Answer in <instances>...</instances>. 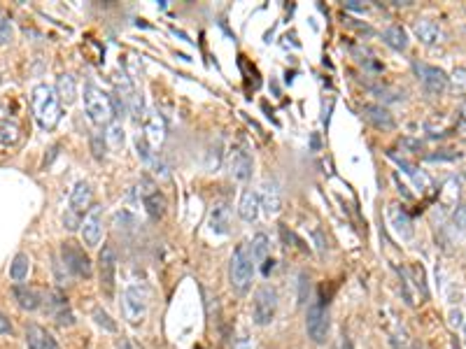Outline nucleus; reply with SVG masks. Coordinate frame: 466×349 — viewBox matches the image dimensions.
Masks as SVG:
<instances>
[{"mask_svg":"<svg viewBox=\"0 0 466 349\" xmlns=\"http://www.w3.org/2000/svg\"><path fill=\"white\" fill-rule=\"evenodd\" d=\"M31 107L40 128L43 131L57 128V124L61 121V101L57 89L50 87V84H38L31 94Z\"/></svg>","mask_w":466,"mask_h":349,"instance_id":"nucleus-1","label":"nucleus"},{"mask_svg":"<svg viewBox=\"0 0 466 349\" xmlns=\"http://www.w3.org/2000/svg\"><path fill=\"white\" fill-rule=\"evenodd\" d=\"M254 258H252V249H249V242H240L238 247L233 249L231 261H228V282L238 293H245L252 284L254 277Z\"/></svg>","mask_w":466,"mask_h":349,"instance_id":"nucleus-2","label":"nucleus"},{"mask_svg":"<svg viewBox=\"0 0 466 349\" xmlns=\"http://www.w3.org/2000/svg\"><path fill=\"white\" fill-rule=\"evenodd\" d=\"M92 205H94V193H92L89 181H78L71 191V200H68V207L64 214V226L68 230H78L87 216L85 212L92 209Z\"/></svg>","mask_w":466,"mask_h":349,"instance_id":"nucleus-3","label":"nucleus"},{"mask_svg":"<svg viewBox=\"0 0 466 349\" xmlns=\"http://www.w3.org/2000/svg\"><path fill=\"white\" fill-rule=\"evenodd\" d=\"M147 300H150V291L143 282H133L124 289L122 296V310H124V319L129 324H143L145 317H147Z\"/></svg>","mask_w":466,"mask_h":349,"instance_id":"nucleus-4","label":"nucleus"},{"mask_svg":"<svg viewBox=\"0 0 466 349\" xmlns=\"http://www.w3.org/2000/svg\"><path fill=\"white\" fill-rule=\"evenodd\" d=\"M82 101H85V110L92 121L96 124H110L115 121L112 114V101L103 89H99L96 84L87 82L85 84V94H82Z\"/></svg>","mask_w":466,"mask_h":349,"instance_id":"nucleus-5","label":"nucleus"},{"mask_svg":"<svg viewBox=\"0 0 466 349\" xmlns=\"http://www.w3.org/2000/svg\"><path fill=\"white\" fill-rule=\"evenodd\" d=\"M277 312V291L273 286L263 284L254 291V300H252V319L256 326H268L270 321L275 319Z\"/></svg>","mask_w":466,"mask_h":349,"instance_id":"nucleus-6","label":"nucleus"},{"mask_svg":"<svg viewBox=\"0 0 466 349\" xmlns=\"http://www.w3.org/2000/svg\"><path fill=\"white\" fill-rule=\"evenodd\" d=\"M61 263L66 265L68 272H73L75 277H92L94 265L92 258L87 256V251L75 242H64L61 244Z\"/></svg>","mask_w":466,"mask_h":349,"instance_id":"nucleus-7","label":"nucleus"},{"mask_svg":"<svg viewBox=\"0 0 466 349\" xmlns=\"http://www.w3.org/2000/svg\"><path fill=\"white\" fill-rule=\"evenodd\" d=\"M305 331H308V338L315 342V345H324L326 335H329V312H326L324 303H310L308 312H305Z\"/></svg>","mask_w":466,"mask_h":349,"instance_id":"nucleus-8","label":"nucleus"},{"mask_svg":"<svg viewBox=\"0 0 466 349\" xmlns=\"http://www.w3.org/2000/svg\"><path fill=\"white\" fill-rule=\"evenodd\" d=\"M226 165H228V174H231L235 181H247L249 177H252V165H254L252 154H249L247 144L242 142V140L228 149Z\"/></svg>","mask_w":466,"mask_h":349,"instance_id":"nucleus-9","label":"nucleus"},{"mask_svg":"<svg viewBox=\"0 0 466 349\" xmlns=\"http://www.w3.org/2000/svg\"><path fill=\"white\" fill-rule=\"evenodd\" d=\"M413 70H415L417 80H420V84H422L424 91H427L429 96H441V94L448 91V75H445L441 68L429 66V63L415 61Z\"/></svg>","mask_w":466,"mask_h":349,"instance_id":"nucleus-10","label":"nucleus"},{"mask_svg":"<svg viewBox=\"0 0 466 349\" xmlns=\"http://www.w3.org/2000/svg\"><path fill=\"white\" fill-rule=\"evenodd\" d=\"M99 277H101V289L105 296H112L117 286V251L110 244H103L99 254Z\"/></svg>","mask_w":466,"mask_h":349,"instance_id":"nucleus-11","label":"nucleus"},{"mask_svg":"<svg viewBox=\"0 0 466 349\" xmlns=\"http://www.w3.org/2000/svg\"><path fill=\"white\" fill-rule=\"evenodd\" d=\"M138 193H140L143 205H145V209H147V214L152 216V219H161L163 212H166V198L156 188L154 181L143 177L140 184H138Z\"/></svg>","mask_w":466,"mask_h":349,"instance_id":"nucleus-12","label":"nucleus"},{"mask_svg":"<svg viewBox=\"0 0 466 349\" xmlns=\"http://www.w3.org/2000/svg\"><path fill=\"white\" fill-rule=\"evenodd\" d=\"M45 310L47 314L57 321L59 326H73L75 324V314L71 310V303L61 291H50L45 298Z\"/></svg>","mask_w":466,"mask_h":349,"instance_id":"nucleus-13","label":"nucleus"},{"mask_svg":"<svg viewBox=\"0 0 466 349\" xmlns=\"http://www.w3.org/2000/svg\"><path fill=\"white\" fill-rule=\"evenodd\" d=\"M82 233V242L87 247H99L101 237H103V207L101 205H92V209L87 212L85 221L80 226Z\"/></svg>","mask_w":466,"mask_h":349,"instance_id":"nucleus-14","label":"nucleus"},{"mask_svg":"<svg viewBox=\"0 0 466 349\" xmlns=\"http://www.w3.org/2000/svg\"><path fill=\"white\" fill-rule=\"evenodd\" d=\"M387 223H389L392 233L399 237V240H413V235H415L413 219H410V214L401 205H396L394 202V205L387 207Z\"/></svg>","mask_w":466,"mask_h":349,"instance_id":"nucleus-15","label":"nucleus"},{"mask_svg":"<svg viewBox=\"0 0 466 349\" xmlns=\"http://www.w3.org/2000/svg\"><path fill=\"white\" fill-rule=\"evenodd\" d=\"M361 117H364L371 126H375V128H380V131H392L396 126L392 112H389L385 105H380V103L361 105Z\"/></svg>","mask_w":466,"mask_h":349,"instance_id":"nucleus-16","label":"nucleus"},{"mask_svg":"<svg viewBox=\"0 0 466 349\" xmlns=\"http://www.w3.org/2000/svg\"><path fill=\"white\" fill-rule=\"evenodd\" d=\"M259 198H261L263 212H266L268 216H273V214L280 212V209H282V188H280V184H277V179H266V181H263Z\"/></svg>","mask_w":466,"mask_h":349,"instance_id":"nucleus-17","label":"nucleus"},{"mask_svg":"<svg viewBox=\"0 0 466 349\" xmlns=\"http://www.w3.org/2000/svg\"><path fill=\"white\" fill-rule=\"evenodd\" d=\"M413 33H415V38L427 47H436V45H441L443 42L441 26L431 19H417L413 24Z\"/></svg>","mask_w":466,"mask_h":349,"instance_id":"nucleus-18","label":"nucleus"},{"mask_svg":"<svg viewBox=\"0 0 466 349\" xmlns=\"http://www.w3.org/2000/svg\"><path fill=\"white\" fill-rule=\"evenodd\" d=\"M26 345H29V349H61L54 335L40 324L26 326Z\"/></svg>","mask_w":466,"mask_h":349,"instance_id":"nucleus-19","label":"nucleus"},{"mask_svg":"<svg viewBox=\"0 0 466 349\" xmlns=\"http://www.w3.org/2000/svg\"><path fill=\"white\" fill-rule=\"evenodd\" d=\"M259 212H261V198L259 193L254 191V188H245L240 195V202H238V214L242 221L247 223H254L259 219Z\"/></svg>","mask_w":466,"mask_h":349,"instance_id":"nucleus-20","label":"nucleus"},{"mask_svg":"<svg viewBox=\"0 0 466 349\" xmlns=\"http://www.w3.org/2000/svg\"><path fill=\"white\" fill-rule=\"evenodd\" d=\"M207 223H210L212 233H217V235H226L228 230H231V212H228V207L224 205V202H219V205H214L210 209Z\"/></svg>","mask_w":466,"mask_h":349,"instance_id":"nucleus-21","label":"nucleus"},{"mask_svg":"<svg viewBox=\"0 0 466 349\" xmlns=\"http://www.w3.org/2000/svg\"><path fill=\"white\" fill-rule=\"evenodd\" d=\"M12 296H15V300L19 303V307L26 312H36L40 305H43V300H40L38 291L29 289V286L24 284H17L15 289H12Z\"/></svg>","mask_w":466,"mask_h":349,"instance_id":"nucleus-22","label":"nucleus"},{"mask_svg":"<svg viewBox=\"0 0 466 349\" xmlns=\"http://www.w3.org/2000/svg\"><path fill=\"white\" fill-rule=\"evenodd\" d=\"M382 40H385V45L396 49V52H406L408 49V33L401 24L387 26L385 31H382Z\"/></svg>","mask_w":466,"mask_h":349,"instance_id":"nucleus-23","label":"nucleus"},{"mask_svg":"<svg viewBox=\"0 0 466 349\" xmlns=\"http://www.w3.org/2000/svg\"><path fill=\"white\" fill-rule=\"evenodd\" d=\"M54 89H57V94H59V101L66 103V105L75 103V98H78V82H75V77L68 75V73L59 75L57 87Z\"/></svg>","mask_w":466,"mask_h":349,"instance_id":"nucleus-24","label":"nucleus"},{"mask_svg":"<svg viewBox=\"0 0 466 349\" xmlns=\"http://www.w3.org/2000/svg\"><path fill=\"white\" fill-rule=\"evenodd\" d=\"M22 140V128L17 121L0 119V147H15Z\"/></svg>","mask_w":466,"mask_h":349,"instance_id":"nucleus-25","label":"nucleus"},{"mask_svg":"<svg viewBox=\"0 0 466 349\" xmlns=\"http://www.w3.org/2000/svg\"><path fill=\"white\" fill-rule=\"evenodd\" d=\"M147 138L152 140L154 147H159L166 140V121L159 112H152L147 117Z\"/></svg>","mask_w":466,"mask_h":349,"instance_id":"nucleus-26","label":"nucleus"},{"mask_svg":"<svg viewBox=\"0 0 466 349\" xmlns=\"http://www.w3.org/2000/svg\"><path fill=\"white\" fill-rule=\"evenodd\" d=\"M29 272H31V258H29V254H17L15 256V261H12V265H10V277L15 279V282H24L26 277H29Z\"/></svg>","mask_w":466,"mask_h":349,"instance_id":"nucleus-27","label":"nucleus"},{"mask_svg":"<svg viewBox=\"0 0 466 349\" xmlns=\"http://www.w3.org/2000/svg\"><path fill=\"white\" fill-rule=\"evenodd\" d=\"M249 249H252L254 263H263V261L268 258V249H270L268 235H266V233H256V235L252 237V244H249Z\"/></svg>","mask_w":466,"mask_h":349,"instance_id":"nucleus-28","label":"nucleus"},{"mask_svg":"<svg viewBox=\"0 0 466 349\" xmlns=\"http://www.w3.org/2000/svg\"><path fill=\"white\" fill-rule=\"evenodd\" d=\"M368 91H371L373 96H378L380 101H385V103H399V101H403V91L394 89V87H387V84H371Z\"/></svg>","mask_w":466,"mask_h":349,"instance_id":"nucleus-29","label":"nucleus"},{"mask_svg":"<svg viewBox=\"0 0 466 349\" xmlns=\"http://www.w3.org/2000/svg\"><path fill=\"white\" fill-rule=\"evenodd\" d=\"M396 161H399V165L410 174V177H413V181H415V186H417V188H422V191H431V188H434V181H431L422 170H417L415 165H410V163H406V161H401V158H396Z\"/></svg>","mask_w":466,"mask_h":349,"instance_id":"nucleus-30","label":"nucleus"},{"mask_svg":"<svg viewBox=\"0 0 466 349\" xmlns=\"http://www.w3.org/2000/svg\"><path fill=\"white\" fill-rule=\"evenodd\" d=\"M105 140H108V144L112 147V149H122L124 142H126V135H124L122 121H110L108 133H105Z\"/></svg>","mask_w":466,"mask_h":349,"instance_id":"nucleus-31","label":"nucleus"},{"mask_svg":"<svg viewBox=\"0 0 466 349\" xmlns=\"http://www.w3.org/2000/svg\"><path fill=\"white\" fill-rule=\"evenodd\" d=\"M448 89H452L455 94H466V70L455 68L452 75L448 77Z\"/></svg>","mask_w":466,"mask_h":349,"instance_id":"nucleus-32","label":"nucleus"},{"mask_svg":"<svg viewBox=\"0 0 466 349\" xmlns=\"http://www.w3.org/2000/svg\"><path fill=\"white\" fill-rule=\"evenodd\" d=\"M105 149H108V140L103 138L101 131H94V133H92V151H94V158H96V161L105 158Z\"/></svg>","mask_w":466,"mask_h":349,"instance_id":"nucleus-33","label":"nucleus"},{"mask_svg":"<svg viewBox=\"0 0 466 349\" xmlns=\"http://www.w3.org/2000/svg\"><path fill=\"white\" fill-rule=\"evenodd\" d=\"M94 321H96V324H99L101 328H105L108 333H115V331H117V324H115L112 319H110V314L103 310V307H96V310H94Z\"/></svg>","mask_w":466,"mask_h":349,"instance_id":"nucleus-34","label":"nucleus"},{"mask_svg":"<svg viewBox=\"0 0 466 349\" xmlns=\"http://www.w3.org/2000/svg\"><path fill=\"white\" fill-rule=\"evenodd\" d=\"M12 38H15V28H12V21L0 12V45H10Z\"/></svg>","mask_w":466,"mask_h":349,"instance_id":"nucleus-35","label":"nucleus"},{"mask_svg":"<svg viewBox=\"0 0 466 349\" xmlns=\"http://www.w3.org/2000/svg\"><path fill=\"white\" fill-rule=\"evenodd\" d=\"M136 149H138V156H140L145 163H154V154L150 151V147H147V140H145L143 135H138V140H136Z\"/></svg>","mask_w":466,"mask_h":349,"instance_id":"nucleus-36","label":"nucleus"},{"mask_svg":"<svg viewBox=\"0 0 466 349\" xmlns=\"http://www.w3.org/2000/svg\"><path fill=\"white\" fill-rule=\"evenodd\" d=\"M308 293H310V279L305 272H301V275H298V303L301 305L308 303Z\"/></svg>","mask_w":466,"mask_h":349,"instance_id":"nucleus-37","label":"nucleus"},{"mask_svg":"<svg viewBox=\"0 0 466 349\" xmlns=\"http://www.w3.org/2000/svg\"><path fill=\"white\" fill-rule=\"evenodd\" d=\"M219 161H221V144L214 142L210 147V151H207V170H217Z\"/></svg>","mask_w":466,"mask_h":349,"instance_id":"nucleus-38","label":"nucleus"},{"mask_svg":"<svg viewBox=\"0 0 466 349\" xmlns=\"http://www.w3.org/2000/svg\"><path fill=\"white\" fill-rule=\"evenodd\" d=\"M452 219H455L457 228H459V230H464V233H466V205H457L455 214H452Z\"/></svg>","mask_w":466,"mask_h":349,"instance_id":"nucleus-39","label":"nucleus"},{"mask_svg":"<svg viewBox=\"0 0 466 349\" xmlns=\"http://www.w3.org/2000/svg\"><path fill=\"white\" fill-rule=\"evenodd\" d=\"M455 158H459V151H450V149L438 151V154H429L427 156V161H455Z\"/></svg>","mask_w":466,"mask_h":349,"instance_id":"nucleus-40","label":"nucleus"},{"mask_svg":"<svg viewBox=\"0 0 466 349\" xmlns=\"http://www.w3.org/2000/svg\"><path fill=\"white\" fill-rule=\"evenodd\" d=\"M457 131L466 135V101L459 105V112H457Z\"/></svg>","mask_w":466,"mask_h":349,"instance_id":"nucleus-41","label":"nucleus"},{"mask_svg":"<svg viewBox=\"0 0 466 349\" xmlns=\"http://www.w3.org/2000/svg\"><path fill=\"white\" fill-rule=\"evenodd\" d=\"M12 331H15V328H12L10 319L5 317L3 312H0V335H12Z\"/></svg>","mask_w":466,"mask_h":349,"instance_id":"nucleus-42","label":"nucleus"},{"mask_svg":"<svg viewBox=\"0 0 466 349\" xmlns=\"http://www.w3.org/2000/svg\"><path fill=\"white\" fill-rule=\"evenodd\" d=\"M450 324H452V326H457V328H462V326H464L462 312H459V310H452V312H450Z\"/></svg>","mask_w":466,"mask_h":349,"instance_id":"nucleus-43","label":"nucleus"},{"mask_svg":"<svg viewBox=\"0 0 466 349\" xmlns=\"http://www.w3.org/2000/svg\"><path fill=\"white\" fill-rule=\"evenodd\" d=\"M345 7L347 10H354V12H364L366 5H361L359 0H345Z\"/></svg>","mask_w":466,"mask_h":349,"instance_id":"nucleus-44","label":"nucleus"},{"mask_svg":"<svg viewBox=\"0 0 466 349\" xmlns=\"http://www.w3.org/2000/svg\"><path fill=\"white\" fill-rule=\"evenodd\" d=\"M119 349H143V347L138 345V342L131 340V338H124V340L119 342Z\"/></svg>","mask_w":466,"mask_h":349,"instance_id":"nucleus-45","label":"nucleus"},{"mask_svg":"<svg viewBox=\"0 0 466 349\" xmlns=\"http://www.w3.org/2000/svg\"><path fill=\"white\" fill-rule=\"evenodd\" d=\"M312 235H315V240H317V247H319V251H324V249H326V240H324V237H322V230H319V228H315V233H312Z\"/></svg>","mask_w":466,"mask_h":349,"instance_id":"nucleus-46","label":"nucleus"},{"mask_svg":"<svg viewBox=\"0 0 466 349\" xmlns=\"http://www.w3.org/2000/svg\"><path fill=\"white\" fill-rule=\"evenodd\" d=\"M235 349H254V345H252V340L249 338H240L238 342H235Z\"/></svg>","mask_w":466,"mask_h":349,"instance_id":"nucleus-47","label":"nucleus"},{"mask_svg":"<svg viewBox=\"0 0 466 349\" xmlns=\"http://www.w3.org/2000/svg\"><path fill=\"white\" fill-rule=\"evenodd\" d=\"M452 349H462V347H459V342H457V338H455V340H452Z\"/></svg>","mask_w":466,"mask_h":349,"instance_id":"nucleus-48","label":"nucleus"},{"mask_svg":"<svg viewBox=\"0 0 466 349\" xmlns=\"http://www.w3.org/2000/svg\"><path fill=\"white\" fill-rule=\"evenodd\" d=\"M462 328H464V342H466V321H464V326H462Z\"/></svg>","mask_w":466,"mask_h":349,"instance_id":"nucleus-49","label":"nucleus"}]
</instances>
